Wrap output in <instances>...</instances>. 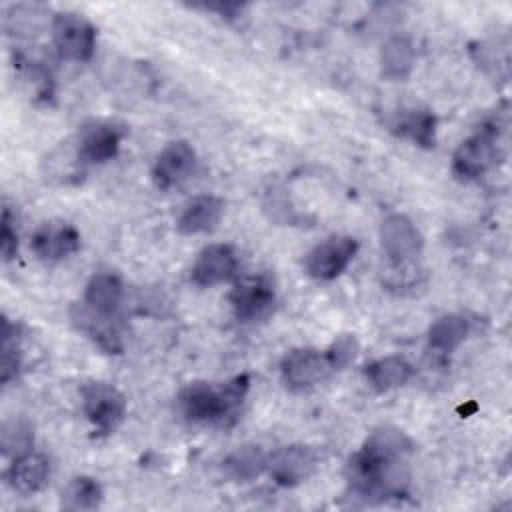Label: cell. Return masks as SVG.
Segmentation results:
<instances>
[{
  "label": "cell",
  "mask_w": 512,
  "mask_h": 512,
  "mask_svg": "<svg viewBox=\"0 0 512 512\" xmlns=\"http://www.w3.org/2000/svg\"><path fill=\"white\" fill-rule=\"evenodd\" d=\"M250 392V376L238 374L222 384L204 380L188 382L176 396L182 418L190 424L228 428L238 420L242 404Z\"/></svg>",
  "instance_id": "cell-1"
},
{
  "label": "cell",
  "mask_w": 512,
  "mask_h": 512,
  "mask_svg": "<svg viewBox=\"0 0 512 512\" xmlns=\"http://www.w3.org/2000/svg\"><path fill=\"white\" fill-rule=\"evenodd\" d=\"M498 138L500 130L496 122L480 124L468 138H464L452 154V174L470 182L484 176L498 160Z\"/></svg>",
  "instance_id": "cell-2"
},
{
  "label": "cell",
  "mask_w": 512,
  "mask_h": 512,
  "mask_svg": "<svg viewBox=\"0 0 512 512\" xmlns=\"http://www.w3.org/2000/svg\"><path fill=\"white\" fill-rule=\"evenodd\" d=\"M80 404L86 420L98 436L114 434L128 410L126 396L110 382L88 380L80 386Z\"/></svg>",
  "instance_id": "cell-3"
},
{
  "label": "cell",
  "mask_w": 512,
  "mask_h": 512,
  "mask_svg": "<svg viewBox=\"0 0 512 512\" xmlns=\"http://www.w3.org/2000/svg\"><path fill=\"white\" fill-rule=\"evenodd\" d=\"M96 26L80 12L64 10L50 18V38L56 54L68 62H90L96 52Z\"/></svg>",
  "instance_id": "cell-4"
},
{
  "label": "cell",
  "mask_w": 512,
  "mask_h": 512,
  "mask_svg": "<svg viewBox=\"0 0 512 512\" xmlns=\"http://www.w3.org/2000/svg\"><path fill=\"white\" fill-rule=\"evenodd\" d=\"M228 302L238 322L262 320L272 312L276 302L274 280L264 272L236 276L228 292Z\"/></svg>",
  "instance_id": "cell-5"
},
{
  "label": "cell",
  "mask_w": 512,
  "mask_h": 512,
  "mask_svg": "<svg viewBox=\"0 0 512 512\" xmlns=\"http://www.w3.org/2000/svg\"><path fill=\"white\" fill-rule=\"evenodd\" d=\"M358 240L348 234H334L312 246L304 256V272L312 280L330 282L346 272L358 254Z\"/></svg>",
  "instance_id": "cell-6"
},
{
  "label": "cell",
  "mask_w": 512,
  "mask_h": 512,
  "mask_svg": "<svg viewBox=\"0 0 512 512\" xmlns=\"http://www.w3.org/2000/svg\"><path fill=\"white\" fill-rule=\"evenodd\" d=\"M334 374L326 352L310 346L288 350L280 360V378L292 392H306Z\"/></svg>",
  "instance_id": "cell-7"
},
{
  "label": "cell",
  "mask_w": 512,
  "mask_h": 512,
  "mask_svg": "<svg viewBox=\"0 0 512 512\" xmlns=\"http://www.w3.org/2000/svg\"><path fill=\"white\" fill-rule=\"evenodd\" d=\"M320 464L316 448L308 444H286L268 452L266 474L282 488H296L310 480Z\"/></svg>",
  "instance_id": "cell-8"
},
{
  "label": "cell",
  "mask_w": 512,
  "mask_h": 512,
  "mask_svg": "<svg viewBox=\"0 0 512 512\" xmlns=\"http://www.w3.org/2000/svg\"><path fill=\"white\" fill-rule=\"evenodd\" d=\"M68 322L80 336L90 340L104 354L118 356L124 352V340L116 324V316L102 314L80 300L68 306Z\"/></svg>",
  "instance_id": "cell-9"
},
{
  "label": "cell",
  "mask_w": 512,
  "mask_h": 512,
  "mask_svg": "<svg viewBox=\"0 0 512 512\" xmlns=\"http://www.w3.org/2000/svg\"><path fill=\"white\" fill-rule=\"evenodd\" d=\"M196 162V150L188 140H172L156 154L150 180L160 192H168L182 186L194 174Z\"/></svg>",
  "instance_id": "cell-10"
},
{
  "label": "cell",
  "mask_w": 512,
  "mask_h": 512,
  "mask_svg": "<svg viewBox=\"0 0 512 512\" xmlns=\"http://www.w3.org/2000/svg\"><path fill=\"white\" fill-rule=\"evenodd\" d=\"M378 238L388 262L414 260L424 248V236L414 220L404 212L384 216L378 228Z\"/></svg>",
  "instance_id": "cell-11"
},
{
  "label": "cell",
  "mask_w": 512,
  "mask_h": 512,
  "mask_svg": "<svg viewBox=\"0 0 512 512\" xmlns=\"http://www.w3.org/2000/svg\"><path fill=\"white\" fill-rule=\"evenodd\" d=\"M82 236L66 220H46L30 236V250L42 262H60L80 250Z\"/></svg>",
  "instance_id": "cell-12"
},
{
  "label": "cell",
  "mask_w": 512,
  "mask_h": 512,
  "mask_svg": "<svg viewBox=\"0 0 512 512\" xmlns=\"http://www.w3.org/2000/svg\"><path fill=\"white\" fill-rule=\"evenodd\" d=\"M238 276V256L230 244L204 246L190 268V280L198 288H212L228 284Z\"/></svg>",
  "instance_id": "cell-13"
},
{
  "label": "cell",
  "mask_w": 512,
  "mask_h": 512,
  "mask_svg": "<svg viewBox=\"0 0 512 512\" xmlns=\"http://www.w3.org/2000/svg\"><path fill=\"white\" fill-rule=\"evenodd\" d=\"M124 126L110 122V120H92L84 124L78 132L76 146L82 160L90 164H104L118 156L122 140H124Z\"/></svg>",
  "instance_id": "cell-14"
},
{
  "label": "cell",
  "mask_w": 512,
  "mask_h": 512,
  "mask_svg": "<svg viewBox=\"0 0 512 512\" xmlns=\"http://www.w3.org/2000/svg\"><path fill=\"white\" fill-rule=\"evenodd\" d=\"M226 210L224 198L216 194H198L180 206L176 216V232L182 236L208 234L218 228Z\"/></svg>",
  "instance_id": "cell-15"
},
{
  "label": "cell",
  "mask_w": 512,
  "mask_h": 512,
  "mask_svg": "<svg viewBox=\"0 0 512 512\" xmlns=\"http://www.w3.org/2000/svg\"><path fill=\"white\" fill-rule=\"evenodd\" d=\"M4 480L16 494L34 496L42 492L50 480V460L36 450L18 454L8 464Z\"/></svg>",
  "instance_id": "cell-16"
},
{
  "label": "cell",
  "mask_w": 512,
  "mask_h": 512,
  "mask_svg": "<svg viewBox=\"0 0 512 512\" xmlns=\"http://www.w3.org/2000/svg\"><path fill=\"white\" fill-rule=\"evenodd\" d=\"M436 114L426 106H408L394 112L388 120V130L402 138L412 142L418 148L430 150L436 146Z\"/></svg>",
  "instance_id": "cell-17"
},
{
  "label": "cell",
  "mask_w": 512,
  "mask_h": 512,
  "mask_svg": "<svg viewBox=\"0 0 512 512\" xmlns=\"http://www.w3.org/2000/svg\"><path fill=\"white\" fill-rule=\"evenodd\" d=\"M86 162L82 160L76 140L60 142L54 150H50L42 160L44 180L58 186L78 184L86 172Z\"/></svg>",
  "instance_id": "cell-18"
},
{
  "label": "cell",
  "mask_w": 512,
  "mask_h": 512,
  "mask_svg": "<svg viewBox=\"0 0 512 512\" xmlns=\"http://www.w3.org/2000/svg\"><path fill=\"white\" fill-rule=\"evenodd\" d=\"M380 76L388 82H406L416 68V48L406 34L388 36L378 54Z\"/></svg>",
  "instance_id": "cell-19"
},
{
  "label": "cell",
  "mask_w": 512,
  "mask_h": 512,
  "mask_svg": "<svg viewBox=\"0 0 512 512\" xmlns=\"http://www.w3.org/2000/svg\"><path fill=\"white\" fill-rule=\"evenodd\" d=\"M366 452L372 456L392 462V464H408L410 454L414 452V442L412 438L398 426L392 424H382L370 430L362 446Z\"/></svg>",
  "instance_id": "cell-20"
},
{
  "label": "cell",
  "mask_w": 512,
  "mask_h": 512,
  "mask_svg": "<svg viewBox=\"0 0 512 512\" xmlns=\"http://www.w3.org/2000/svg\"><path fill=\"white\" fill-rule=\"evenodd\" d=\"M362 374L366 378V384L374 392L386 394L408 384L410 378L414 376V366L404 356L390 354V356H382L368 362Z\"/></svg>",
  "instance_id": "cell-21"
},
{
  "label": "cell",
  "mask_w": 512,
  "mask_h": 512,
  "mask_svg": "<svg viewBox=\"0 0 512 512\" xmlns=\"http://www.w3.org/2000/svg\"><path fill=\"white\" fill-rule=\"evenodd\" d=\"M82 300L102 314L116 316V312L124 300V282L112 270L94 272L84 286Z\"/></svg>",
  "instance_id": "cell-22"
},
{
  "label": "cell",
  "mask_w": 512,
  "mask_h": 512,
  "mask_svg": "<svg viewBox=\"0 0 512 512\" xmlns=\"http://www.w3.org/2000/svg\"><path fill=\"white\" fill-rule=\"evenodd\" d=\"M470 334V322L466 316L456 312L440 314L428 328L426 342L428 348L438 356H448L456 352Z\"/></svg>",
  "instance_id": "cell-23"
},
{
  "label": "cell",
  "mask_w": 512,
  "mask_h": 512,
  "mask_svg": "<svg viewBox=\"0 0 512 512\" xmlns=\"http://www.w3.org/2000/svg\"><path fill=\"white\" fill-rule=\"evenodd\" d=\"M268 452L258 444H242L222 460V472L232 482H252L266 472Z\"/></svg>",
  "instance_id": "cell-24"
},
{
  "label": "cell",
  "mask_w": 512,
  "mask_h": 512,
  "mask_svg": "<svg viewBox=\"0 0 512 512\" xmlns=\"http://www.w3.org/2000/svg\"><path fill=\"white\" fill-rule=\"evenodd\" d=\"M60 508L68 512H88L96 510L104 502L102 484L88 474H78L70 478L58 496Z\"/></svg>",
  "instance_id": "cell-25"
},
{
  "label": "cell",
  "mask_w": 512,
  "mask_h": 512,
  "mask_svg": "<svg viewBox=\"0 0 512 512\" xmlns=\"http://www.w3.org/2000/svg\"><path fill=\"white\" fill-rule=\"evenodd\" d=\"M48 10L40 4H10L4 10V30L12 38L32 36L46 24Z\"/></svg>",
  "instance_id": "cell-26"
},
{
  "label": "cell",
  "mask_w": 512,
  "mask_h": 512,
  "mask_svg": "<svg viewBox=\"0 0 512 512\" xmlns=\"http://www.w3.org/2000/svg\"><path fill=\"white\" fill-rule=\"evenodd\" d=\"M2 360H0V378L2 384H10L22 370V336L20 326L16 322H10L8 318H2Z\"/></svg>",
  "instance_id": "cell-27"
},
{
  "label": "cell",
  "mask_w": 512,
  "mask_h": 512,
  "mask_svg": "<svg viewBox=\"0 0 512 512\" xmlns=\"http://www.w3.org/2000/svg\"><path fill=\"white\" fill-rule=\"evenodd\" d=\"M426 270L414 260H402V262H388L384 270L382 282L388 286V290L406 292L416 286H420L426 278Z\"/></svg>",
  "instance_id": "cell-28"
},
{
  "label": "cell",
  "mask_w": 512,
  "mask_h": 512,
  "mask_svg": "<svg viewBox=\"0 0 512 512\" xmlns=\"http://www.w3.org/2000/svg\"><path fill=\"white\" fill-rule=\"evenodd\" d=\"M34 444V434L28 422L24 420H10L2 424V432H0V446L4 456H18L24 454L32 448Z\"/></svg>",
  "instance_id": "cell-29"
},
{
  "label": "cell",
  "mask_w": 512,
  "mask_h": 512,
  "mask_svg": "<svg viewBox=\"0 0 512 512\" xmlns=\"http://www.w3.org/2000/svg\"><path fill=\"white\" fill-rule=\"evenodd\" d=\"M324 352H326V358H328L332 370L340 372V370L348 368L358 358L360 342L354 334L342 332L328 344V348H324Z\"/></svg>",
  "instance_id": "cell-30"
},
{
  "label": "cell",
  "mask_w": 512,
  "mask_h": 512,
  "mask_svg": "<svg viewBox=\"0 0 512 512\" xmlns=\"http://www.w3.org/2000/svg\"><path fill=\"white\" fill-rule=\"evenodd\" d=\"M0 254L4 262H10L18 256V232L14 226V216L8 206L2 208L0 218Z\"/></svg>",
  "instance_id": "cell-31"
},
{
  "label": "cell",
  "mask_w": 512,
  "mask_h": 512,
  "mask_svg": "<svg viewBox=\"0 0 512 512\" xmlns=\"http://www.w3.org/2000/svg\"><path fill=\"white\" fill-rule=\"evenodd\" d=\"M192 8L196 10H204V12H214L220 18L234 22L240 20L244 16V12L248 10V4L244 2H200V4H192Z\"/></svg>",
  "instance_id": "cell-32"
}]
</instances>
